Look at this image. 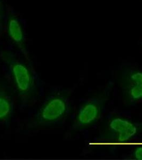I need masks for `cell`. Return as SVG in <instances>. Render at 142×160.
Listing matches in <instances>:
<instances>
[{
  "instance_id": "1",
  "label": "cell",
  "mask_w": 142,
  "mask_h": 160,
  "mask_svg": "<svg viewBox=\"0 0 142 160\" xmlns=\"http://www.w3.org/2000/svg\"><path fill=\"white\" fill-rule=\"evenodd\" d=\"M1 57L9 65L13 81L22 98L28 100L35 93L33 77L28 68L11 53L2 52Z\"/></svg>"
},
{
  "instance_id": "2",
  "label": "cell",
  "mask_w": 142,
  "mask_h": 160,
  "mask_svg": "<svg viewBox=\"0 0 142 160\" xmlns=\"http://www.w3.org/2000/svg\"><path fill=\"white\" fill-rule=\"evenodd\" d=\"M138 128L134 122L121 117L112 118L104 131L106 140L114 142H124L136 135Z\"/></svg>"
},
{
  "instance_id": "3",
  "label": "cell",
  "mask_w": 142,
  "mask_h": 160,
  "mask_svg": "<svg viewBox=\"0 0 142 160\" xmlns=\"http://www.w3.org/2000/svg\"><path fill=\"white\" fill-rule=\"evenodd\" d=\"M67 111L68 102L65 97L55 96L43 104L35 120L38 124L51 123L61 119Z\"/></svg>"
},
{
  "instance_id": "4",
  "label": "cell",
  "mask_w": 142,
  "mask_h": 160,
  "mask_svg": "<svg viewBox=\"0 0 142 160\" xmlns=\"http://www.w3.org/2000/svg\"><path fill=\"white\" fill-rule=\"evenodd\" d=\"M105 98L103 97H97L84 102L79 109L74 123V128L86 127L99 120L104 107Z\"/></svg>"
},
{
  "instance_id": "5",
  "label": "cell",
  "mask_w": 142,
  "mask_h": 160,
  "mask_svg": "<svg viewBox=\"0 0 142 160\" xmlns=\"http://www.w3.org/2000/svg\"><path fill=\"white\" fill-rule=\"evenodd\" d=\"M121 83L125 97L131 102L142 99V71L127 68L123 72Z\"/></svg>"
},
{
  "instance_id": "6",
  "label": "cell",
  "mask_w": 142,
  "mask_h": 160,
  "mask_svg": "<svg viewBox=\"0 0 142 160\" xmlns=\"http://www.w3.org/2000/svg\"><path fill=\"white\" fill-rule=\"evenodd\" d=\"M7 28L10 38L28 58V52L26 49L24 31L22 24L18 19L13 14H9L8 16Z\"/></svg>"
},
{
  "instance_id": "7",
  "label": "cell",
  "mask_w": 142,
  "mask_h": 160,
  "mask_svg": "<svg viewBox=\"0 0 142 160\" xmlns=\"http://www.w3.org/2000/svg\"><path fill=\"white\" fill-rule=\"evenodd\" d=\"M0 80V122L8 120L13 111V97L8 87Z\"/></svg>"
},
{
  "instance_id": "8",
  "label": "cell",
  "mask_w": 142,
  "mask_h": 160,
  "mask_svg": "<svg viewBox=\"0 0 142 160\" xmlns=\"http://www.w3.org/2000/svg\"><path fill=\"white\" fill-rule=\"evenodd\" d=\"M132 158L135 160H142V146L136 148L131 154Z\"/></svg>"
},
{
  "instance_id": "9",
  "label": "cell",
  "mask_w": 142,
  "mask_h": 160,
  "mask_svg": "<svg viewBox=\"0 0 142 160\" xmlns=\"http://www.w3.org/2000/svg\"><path fill=\"white\" fill-rule=\"evenodd\" d=\"M4 8L2 0H0V32L2 29L4 21Z\"/></svg>"
}]
</instances>
